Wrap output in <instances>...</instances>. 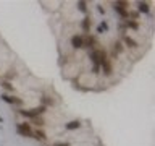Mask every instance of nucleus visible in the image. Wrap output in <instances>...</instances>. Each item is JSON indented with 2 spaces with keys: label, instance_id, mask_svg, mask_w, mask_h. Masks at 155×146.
Wrapping results in <instances>:
<instances>
[{
  "label": "nucleus",
  "instance_id": "f257e3e1",
  "mask_svg": "<svg viewBox=\"0 0 155 146\" xmlns=\"http://www.w3.org/2000/svg\"><path fill=\"white\" fill-rule=\"evenodd\" d=\"M44 112H45V107H44V106H39V107H36V109H31V110L21 109V110H19V114L24 115V117H28V119H34V117H37V115H42Z\"/></svg>",
  "mask_w": 155,
  "mask_h": 146
},
{
  "label": "nucleus",
  "instance_id": "f03ea898",
  "mask_svg": "<svg viewBox=\"0 0 155 146\" xmlns=\"http://www.w3.org/2000/svg\"><path fill=\"white\" fill-rule=\"evenodd\" d=\"M16 131L19 135H23V136H26V138H32V128H31V125L28 123V122H24V123H18L16 125Z\"/></svg>",
  "mask_w": 155,
  "mask_h": 146
},
{
  "label": "nucleus",
  "instance_id": "7ed1b4c3",
  "mask_svg": "<svg viewBox=\"0 0 155 146\" xmlns=\"http://www.w3.org/2000/svg\"><path fill=\"white\" fill-rule=\"evenodd\" d=\"M128 7H129L128 2H115L113 3V8L120 13V16L124 18V19H128Z\"/></svg>",
  "mask_w": 155,
  "mask_h": 146
},
{
  "label": "nucleus",
  "instance_id": "20e7f679",
  "mask_svg": "<svg viewBox=\"0 0 155 146\" xmlns=\"http://www.w3.org/2000/svg\"><path fill=\"white\" fill-rule=\"evenodd\" d=\"M82 42H84V47L94 50V47L97 46V39L92 36V34H82Z\"/></svg>",
  "mask_w": 155,
  "mask_h": 146
},
{
  "label": "nucleus",
  "instance_id": "39448f33",
  "mask_svg": "<svg viewBox=\"0 0 155 146\" xmlns=\"http://www.w3.org/2000/svg\"><path fill=\"white\" fill-rule=\"evenodd\" d=\"M2 101L5 102H8V104H16V106H23V99H19V97H13V96H10L7 94V92H2Z\"/></svg>",
  "mask_w": 155,
  "mask_h": 146
},
{
  "label": "nucleus",
  "instance_id": "423d86ee",
  "mask_svg": "<svg viewBox=\"0 0 155 146\" xmlns=\"http://www.w3.org/2000/svg\"><path fill=\"white\" fill-rule=\"evenodd\" d=\"M71 46H73V49L84 47V42H82V34H74V36L71 37Z\"/></svg>",
  "mask_w": 155,
  "mask_h": 146
},
{
  "label": "nucleus",
  "instance_id": "0eeeda50",
  "mask_svg": "<svg viewBox=\"0 0 155 146\" xmlns=\"http://www.w3.org/2000/svg\"><path fill=\"white\" fill-rule=\"evenodd\" d=\"M91 23H92L91 16H86V18L81 21V29H82L84 33H89V31H91Z\"/></svg>",
  "mask_w": 155,
  "mask_h": 146
},
{
  "label": "nucleus",
  "instance_id": "6e6552de",
  "mask_svg": "<svg viewBox=\"0 0 155 146\" xmlns=\"http://www.w3.org/2000/svg\"><path fill=\"white\" fill-rule=\"evenodd\" d=\"M102 70H104L102 73H104L105 76H110L111 73H113V68H111V63H110V60H107V62L104 63V65H102Z\"/></svg>",
  "mask_w": 155,
  "mask_h": 146
},
{
  "label": "nucleus",
  "instance_id": "1a4fd4ad",
  "mask_svg": "<svg viewBox=\"0 0 155 146\" xmlns=\"http://www.w3.org/2000/svg\"><path fill=\"white\" fill-rule=\"evenodd\" d=\"M149 3L147 2H137V13H149Z\"/></svg>",
  "mask_w": 155,
  "mask_h": 146
},
{
  "label": "nucleus",
  "instance_id": "9d476101",
  "mask_svg": "<svg viewBox=\"0 0 155 146\" xmlns=\"http://www.w3.org/2000/svg\"><path fill=\"white\" fill-rule=\"evenodd\" d=\"M123 41H124V44L129 49H136V47H137V42H136L133 37H129V36H123Z\"/></svg>",
  "mask_w": 155,
  "mask_h": 146
},
{
  "label": "nucleus",
  "instance_id": "9b49d317",
  "mask_svg": "<svg viewBox=\"0 0 155 146\" xmlns=\"http://www.w3.org/2000/svg\"><path fill=\"white\" fill-rule=\"evenodd\" d=\"M65 127H66V130H76L81 127V122L79 120H71V122H68Z\"/></svg>",
  "mask_w": 155,
  "mask_h": 146
},
{
  "label": "nucleus",
  "instance_id": "f8f14e48",
  "mask_svg": "<svg viewBox=\"0 0 155 146\" xmlns=\"http://www.w3.org/2000/svg\"><path fill=\"white\" fill-rule=\"evenodd\" d=\"M32 135L36 136L37 140H41V141L47 140V135H45V131H44V130H36V131H32Z\"/></svg>",
  "mask_w": 155,
  "mask_h": 146
},
{
  "label": "nucleus",
  "instance_id": "ddd939ff",
  "mask_svg": "<svg viewBox=\"0 0 155 146\" xmlns=\"http://www.w3.org/2000/svg\"><path fill=\"white\" fill-rule=\"evenodd\" d=\"M124 49H123V44H121L120 41H115V44H113V54H121Z\"/></svg>",
  "mask_w": 155,
  "mask_h": 146
},
{
  "label": "nucleus",
  "instance_id": "4468645a",
  "mask_svg": "<svg viewBox=\"0 0 155 146\" xmlns=\"http://www.w3.org/2000/svg\"><path fill=\"white\" fill-rule=\"evenodd\" d=\"M105 31H108V23H107V21H102V23L99 24V28H97V33L102 34V33H105Z\"/></svg>",
  "mask_w": 155,
  "mask_h": 146
},
{
  "label": "nucleus",
  "instance_id": "2eb2a0df",
  "mask_svg": "<svg viewBox=\"0 0 155 146\" xmlns=\"http://www.w3.org/2000/svg\"><path fill=\"white\" fill-rule=\"evenodd\" d=\"M32 123H36L37 127H44V125H45V120H44L41 115H37V117H34V119H32Z\"/></svg>",
  "mask_w": 155,
  "mask_h": 146
},
{
  "label": "nucleus",
  "instance_id": "dca6fc26",
  "mask_svg": "<svg viewBox=\"0 0 155 146\" xmlns=\"http://www.w3.org/2000/svg\"><path fill=\"white\" fill-rule=\"evenodd\" d=\"M124 24H126L128 28L134 29V31H136V29H139V23H137V21H133V19H128V21H126Z\"/></svg>",
  "mask_w": 155,
  "mask_h": 146
},
{
  "label": "nucleus",
  "instance_id": "f3484780",
  "mask_svg": "<svg viewBox=\"0 0 155 146\" xmlns=\"http://www.w3.org/2000/svg\"><path fill=\"white\" fill-rule=\"evenodd\" d=\"M78 8H79V12L87 13V3L86 2H78Z\"/></svg>",
  "mask_w": 155,
  "mask_h": 146
},
{
  "label": "nucleus",
  "instance_id": "a211bd4d",
  "mask_svg": "<svg viewBox=\"0 0 155 146\" xmlns=\"http://www.w3.org/2000/svg\"><path fill=\"white\" fill-rule=\"evenodd\" d=\"M2 86H3L7 91H15V88L12 86V83H10V81H2Z\"/></svg>",
  "mask_w": 155,
  "mask_h": 146
},
{
  "label": "nucleus",
  "instance_id": "6ab92c4d",
  "mask_svg": "<svg viewBox=\"0 0 155 146\" xmlns=\"http://www.w3.org/2000/svg\"><path fill=\"white\" fill-rule=\"evenodd\" d=\"M42 104H44V107H45V106H52L53 101L48 99V96H42Z\"/></svg>",
  "mask_w": 155,
  "mask_h": 146
},
{
  "label": "nucleus",
  "instance_id": "aec40b11",
  "mask_svg": "<svg viewBox=\"0 0 155 146\" xmlns=\"http://www.w3.org/2000/svg\"><path fill=\"white\" fill-rule=\"evenodd\" d=\"M13 76H16V73H8L7 78H13Z\"/></svg>",
  "mask_w": 155,
  "mask_h": 146
},
{
  "label": "nucleus",
  "instance_id": "412c9836",
  "mask_svg": "<svg viewBox=\"0 0 155 146\" xmlns=\"http://www.w3.org/2000/svg\"><path fill=\"white\" fill-rule=\"evenodd\" d=\"M55 146H70L68 143H60V144H55Z\"/></svg>",
  "mask_w": 155,
  "mask_h": 146
}]
</instances>
